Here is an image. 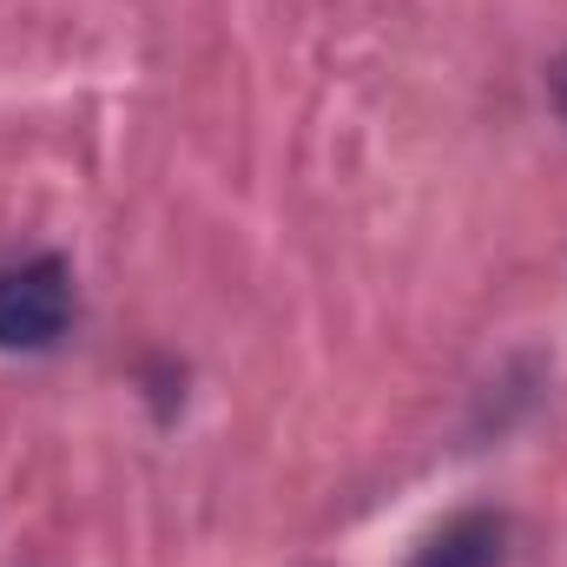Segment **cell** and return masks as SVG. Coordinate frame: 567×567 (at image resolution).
Instances as JSON below:
<instances>
[{
    "label": "cell",
    "mask_w": 567,
    "mask_h": 567,
    "mask_svg": "<svg viewBox=\"0 0 567 567\" xmlns=\"http://www.w3.org/2000/svg\"><path fill=\"white\" fill-rule=\"evenodd\" d=\"M555 106H561V120H567V66H561V80H555Z\"/></svg>",
    "instance_id": "3"
},
{
    "label": "cell",
    "mask_w": 567,
    "mask_h": 567,
    "mask_svg": "<svg viewBox=\"0 0 567 567\" xmlns=\"http://www.w3.org/2000/svg\"><path fill=\"white\" fill-rule=\"evenodd\" d=\"M73 323V271L60 258H27L0 271V350H53Z\"/></svg>",
    "instance_id": "1"
},
{
    "label": "cell",
    "mask_w": 567,
    "mask_h": 567,
    "mask_svg": "<svg viewBox=\"0 0 567 567\" xmlns=\"http://www.w3.org/2000/svg\"><path fill=\"white\" fill-rule=\"evenodd\" d=\"M508 561V522L495 508H462L442 528H429L410 567H502Z\"/></svg>",
    "instance_id": "2"
}]
</instances>
